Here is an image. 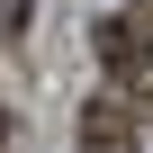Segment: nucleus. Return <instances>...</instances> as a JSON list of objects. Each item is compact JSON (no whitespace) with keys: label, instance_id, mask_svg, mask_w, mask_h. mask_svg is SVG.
<instances>
[{"label":"nucleus","instance_id":"nucleus-1","mask_svg":"<svg viewBox=\"0 0 153 153\" xmlns=\"http://www.w3.org/2000/svg\"><path fill=\"white\" fill-rule=\"evenodd\" d=\"M90 45H99V63H108L117 90H153V9H135V0H126L117 18H99Z\"/></svg>","mask_w":153,"mask_h":153},{"label":"nucleus","instance_id":"nucleus-2","mask_svg":"<svg viewBox=\"0 0 153 153\" xmlns=\"http://www.w3.org/2000/svg\"><path fill=\"white\" fill-rule=\"evenodd\" d=\"M81 153H135V108H126L117 90L81 108Z\"/></svg>","mask_w":153,"mask_h":153},{"label":"nucleus","instance_id":"nucleus-3","mask_svg":"<svg viewBox=\"0 0 153 153\" xmlns=\"http://www.w3.org/2000/svg\"><path fill=\"white\" fill-rule=\"evenodd\" d=\"M27 9H36V0H0V36H18V27H27Z\"/></svg>","mask_w":153,"mask_h":153},{"label":"nucleus","instance_id":"nucleus-4","mask_svg":"<svg viewBox=\"0 0 153 153\" xmlns=\"http://www.w3.org/2000/svg\"><path fill=\"white\" fill-rule=\"evenodd\" d=\"M0 153H9V108H0Z\"/></svg>","mask_w":153,"mask_h":153}]
</instances>
